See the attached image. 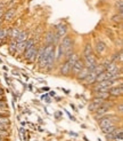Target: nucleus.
<instances>
[{
    "label": "nucleus",
    "instance_id": "obj_1",
    "mask_svg": "<svg viewBox=\"0 0 123 141\" xmlns=\"http://www.w3.org/2000/svg\"><path fill=\"white\" fill-rule=\"evenodd\" d=\"M24 57L26 58L27 61H30V62H33L38 58V47H37V45L34 44L33 46H31L30 48H27V49L24 51Z\"/></svg>",
    "mask_w": 123,
    "mask_h": 141
},
{
    "label": "nucleus",
    "instance_id": "obj_2",
    "mask_svg": "<svg viewBox=\"0 0 123 141\" xmlns=\"http://www.w3.org/2000/svg\"><path fill=\"white\" fill-rule=\"evenodd\" d=\"M115 120H117V119L114 116H104L99 120V126L101 129H104V127L109 126V125H115Z\"/></svg>",
    "mask_w": 123,
    "mask_h": 141
},
{
    "label": "nucleus",
    "instance_id": "obj_3",
    "mask_svg": "<svg viewBox=\"0 0 123 141\" xmlns=\"http://www.w3.org/2000/svg\"><path fill=\"white\" fill-rule=\"evenodd\" d=\"M108 110H109V106L108 104H106V102L102 104L101 107H99V108L95 111V118H97V119H100L101 117H104L106 113L108 112Z\"/></svg>",
    "mask_w": 123,
    "mask_h": 141
},
{
    "label": "nucleus",
    "instance_id": "obj_4",
    "mask_svg": "<svg viewBox=\"0 0 123 141\" xmlns=\"http://www.w3.org/2000/svg\"><path fill=\"white\" fill-rule=\"evenodd\" d=\"M104 103H105V100L99 99V98H94V100H92L91 103L89 104V110L92 112H95L96 110H97L99 107H101Z\"/></svg>",
    "mask_w": 123,
    "mask_h": 141
},
{
    "label": "nucleus",
    "instance_id": "obj_5",
    "mask_svg": "<svg viewBox=\"0 0 123 141\" xmlns=\"http://www.w3.org/2000/svg\"><path fill=\"white\" fill-rule=\"evenodd\" d=\"M84 67H87L89 68L90 70H92L95 67H96V64H97V61H96V57L94 56V54H91V55H88V56H84Z\"/></svg>",
    "mask_w": 123,
    "mask_h": 141
},
{
    "label": "nucleus",
    "instance_id": "obj_6",
    "mask_svg": "<svg viewBox=\"0 0 123 141\" xmlns=\"http://www.w3.org/2000/svg\"><path fill=\"white\" fill-rule=\"evenodd\" d=\"M108 93H109V95H113V96H121V95L123 94L122 84H120L119 86H117V85L112 86V87L108 89Z\"/></svg>",
    "mask_w": 123,
    "mask_h": 141
},
{
    "label": "nucleus",
    "instance_id": "obj_7",
    "mask_svg": "<svg viewBox=\"0 0 123 141\" xmlns=\"http://www.w3.org/2000/svg\"><path fill=\"white\" fill-rule=\"evenodd\" d=\"M66 32H67V26L65 25V24H59V25H57V28H56L55 34H56V37L58 39H62L63 37L66 36Z\"/></svg>",
    "mask_w": 123,
    "mask_h": 141
},
{
    "label": "nucleus",
    "instance_id": "obj_8",
    "mask_svg": "<svg viewBox=\"0 0 123 141\" xmlns=\"http://www.w3.org/2000/svg\"><path fill=\"white\" fill-rule=\"evenodd\" d=\"M62 47L64 48V51L65 52H67L68 49H72V45H73V41H72V39L70 37H67V36H65V37H63L62 38Z\"/></svg>",
    "mask_w": 123,
    "mask_h": 141
},
{
    "label": "nucleus",
    "instance_id": "obj_9",
    "mask_svg": "<svg viewBox=\"0 0 123 141\" xmlns=\"http://www.w3.org/2000/svg\"><path fill=\"white\" fill-rule=\"evenodd\" d=\"M84 67V63H83V61L80 60V58H78L76 61H75V63L72 65V69H71V71H73L74 72V75H78L79 72H80V70L82 68Z\"/></svg>",
    "mask_w": 123,
    "mask_h": 141
},
{
    "label": "nucleus",
    "instance_id": "obj_10",
    "mask_svg": "<svg viewBox=\"0 0 123 141\" xmlns=\"http://www.w3.org/2000/svg\"><path fill=\"white\" fill-rule=\"evenodd\" d=\"M111 77H112V75L109 74L108 71L105 70V71H102L99 75L96 76V81L99 83V81H102V80H107V79H111Z\"/></svg>",
    "mask_w": 123,
    "mask_h": 141
},
{
    "label": "nucleus",
    "instance_id": "obj_11",
    "mask_svg": "<svg viewBox=\"0 0 123 141\" xmlns=\"http://www.w3.org/2000/svg\"><path fill=\"white\" fill-rule=\"evenodd\" d=\"M58 41V38L56 37V34L54 32H48L47 36H46V45L47 44H56Z\"/></svg>",
    "mask_w": 123,
    "mask_h": 141
},
{
    "label": "nucleus",
    "instance_id": "obj_12",
    "mask_svg": "<svg viewBox=\"0 0 123 141\" xmlns=\"http://www.w3.org/2000/svg\"><path fill=\"white\" fill-rule=\"evenodd\" d=\"M82 80H83V84H85V85L94 84V83L96 81V75L92 71H90V74H89L84 79H82Z\"/></svg>",
    "mask_w": 123,
    "mask_h": 141
},
{
    "label": "nucleus",
    "instance_id": "obj_13",
    "mask_svg": "<svg viewBox=\"0 0 123 141\" xmlns=\"http://www.w3.org/2000/svg\"><path fill=\"white\" fill-rule=\"evenodd\" d=\"M90 71H91V70H90L89 68L83 67V68H82L81 70H80V72H79V74L76 75V76H78V79H79V80H82V79H84L89 74H90Z\"/></svg>",
    "mask_w": 123,
    "mask_h": 141
},
{
    "label": "nucleus",
    "instance_id": "obj_14",
    "mask_svg": "<svg viewBox=\"0 0 123 141\" xmlns=\"http://www.w3.org/2000/svg\"><path fill=\"white\" fill-rule=\"evenodd\" d=\"M95 98L107 100L109 98V93H108V91H95Z\"/></svg>",
    "mask_w": 123,
    "mask_h": 141
},
{
    "label": "nucleus",
    "instance_id": "obj_15",
    "mask_svg": "<svg viewBox=\"0 0 123 141\" xmlns=\"http://www.w3.org/2000/svg\"><path fill=\"white\" fill-rule=\"evenodd\" d=\"M71 69H72V67L70 65V63H68V62L66 61L63 65H62V68H60V74H62V75H65V76L70 75Z\"/></svg>",
    "mask_w": 123,
    "mask_h": 141
},
{
    "label": "nucleus",
    "instance_id": "obj_16",
    "mask_svg": "<svg viewBox=\"0 0 123 141\" xmlns=\"http://www.w3.org/2000/svg\"><path fill=\"white\" fill-rule=\"evenodd\" d=\"M106 45L102 43V41H97V44H96V51H97V53H99V54H102L104 52L106 51Z\"/></svg>",
    "mask_w": 123,
    "mask_h": 141
},
{
    "label": "nucleus",
    "instance_id": "obj_17",
    "mask_svg": "<svg viewBox=\"0 0 123 141\" xmlns=\"http://www.w3.org/2000/svg\"><path fill=\"white\" fill-rule=\"evenodd\" d=\"M15 14H16V9L10 8V9H8V12H6L5 14H3V19H5L6 21H10L14 16H15Z\"/></svg>",
    "mask_w": 123,
    "mask_h": 141
},
{
    "label": "nucleus",
    "instance_id": "obj_18",
    "mask_svg": "<svg viewBox=\"0 0 123 141\" xmlns=\"http://www.w3.org/2000/svg\"><path fill=\"white\" fill-rule=\"evenodd\" d=\"M20 31L18 30V28H12L10 30H8V36L12 38V39H16L17 36L19 34Z\"/></svg>",
    "mask_w": 123,
    "mask_h": 141
},
{
    "label": "nucleus",
    "instance_id": "obj_19",
    "mask_svg": "<svg viewBox=\"0 0 123 141\" xmlns=\"http://www.w3.org/2000/svg\"><path fill=\"white\" fill-rule=\"evenodd\" d=\"M55 55H56V60H60L65 55V51H64V48L62 47V45H58L57 46V52H55Z\"/></svg>",
    "mask_w": 123,
    "mask_h": 141
},
{
    "label": "nucleus",
    "instance_id": "obj_20",
    "mask_svg": "<svg viewBox=\"0 0 123 141\" xmlns=\"http://www.w3.org/2000/svg\"><path fill=\"white\" fill-rule=\"evenodd\" d=\"M17 43H23V41H26L27 40V33L25 31H20L19 34L17 36V38L15 39Z\"/></svg>",
    "mask_w": 123,
    "mask_h": 141
},
{
    "label": "nucleus",
    "instance_id": "obj_21",
    "mask_svg": "<svg viewBox=\"0 0 123 141\" xmlns=\"http://www.w3.org/2000/svg\"><path fill=\"white\" fill-rule=\"evenodd\" d=\"M120 131H122V129H121V127H120V129H115L114 131H112L111 133L106 134V138H107V140H108V141H112V140L114 139V138H115V137L119 134V132H120Z\"/></svg>",
    "mask_w": 123,
    "mask_h": 141
},
{
    "label": "nucleus",
    "instance_id": "obj_22",
    "mask_svg": "<svg viewBox=\"0 0 123 141\" xmlns=\"http://www.w3.org/2000/svg\"><path fill=\"white\" fill-rule=\"evenodd\" d=\"M9 52L12 54H15L17 52V41L15 39H12V41H10V44H9Z\"/></svg>",
    "mask_w": 123,
    "mask_h": 141
},
{
    "label": "nucleus",
    "instance_id": "obj_23",
    "mask_svg": "<svg viewBox=\"0 0 123 141\" xmlns=\"http://www.w3.org/2000/svg\"><path fill=\"white\" fill-rule=\"evenodd\" d=\"M92 72H94V74L97 76V75H99L100 74V72H102V71H105V67L102 64H96V67L92 69L91 70Z\"/></svg>",
    "mask_w": 123,
    "mask_h": 141
},
{
    "label": "nucleus",
    "instance_id": "obj_24",
    "mask_svg": "<svg viewBox=\"0 0 123 141\" xmlns=\"http://www.w3.org/2000/svg\"><path fill=\"white\" fill-rule=\"evenodd\" d=\"M78 58H79V57H78V55H76V54L72 53V54L70 55V56H68V57L66 58V60H67V62H68V63H70V65L72 67V65H73V64L75 63V61H76Z\"/></svg>",
    "mask_w": 123,
    "mask_h": 141
},
{
    "label": "nucleus",
    "instance_id": "obj_25",
    "mask_svg": "<svg viewBox=\"0 0 123 141\" xmlns=\"http://www.w3.org/2000/svg\"><path fill=\"white\" fill-rule=\"evenodd\" d=\"M116 129V126L115 125H109V126H106V127H104V129H101V131H102V133L105 134H108V133H111L112 131H114Z\"/></svg>",
    "mask_w": 123,
    "mask_h": 141
},
{
    "label": "nucleus",
    "instance_id": "obj_26",
    "mask_svg": "<svg viewBox=\"0 0 123 141\" xmlns=\"http://www.w3.org/2000/svg\"><path fill=\"white\" fill-rule=\"evenodd\" d=\"M92 54V48H91V45L90 44H87L84 47V52H83V55L84 56H88V55H91Z\"/></svg>",
    "mask_w": 123,
    "mask_h": 141
},
{
    "label": "nucleus",
    "instance_id": "obj_27",
    "mask_svg": "<svg viewBox=\"0 0 123 141\" xmlns=\"http://www.w3.org/2000/svg\"><path fill=\"white\" fill-rule=\"evenodd\" d=\"M7 33H8V30H7V29H1V28H0V41H1L3 38L7 37Z\"/></svg>",
    "mask_w": 123,
    "mask_h": 141
},
{
    "label": "nucleus",
    "instance_id": "obj_28",
    "mask_svg": "<svg viewBox=\"0 0 123 141\" xmlns=\"http://www.w3.org/2000/svg\"><path fill=\"white\" fill-rule=\"evenodd\" d=\"M122 140H123V131H120L119 134L112 141H122Z\"/></svg>",
    "mask_w": 123,
    "mask_h": 141
},
{
    "label": "nucleus",
    "instance_id": "obj_29",
    "mask_svg": "<svg viewBox=\"0 0 123 141\" xmlns=\"http://www.w3.org/2000/svg\"><path fill=\"white\" fill-rule=\"evenodd\" d=\"M0 123H1L2 125L7 126L9 124V119L7 118V117H1V116H0Z\"/></svg>",
    "mask_w": 123,
    "mask_h": 141
},
{
    "label": "nucleus",
    "instance_id": "obj_30",
    "mask_svg": "<svg viewBox=\"0 0 123 141\" xmlns=\"http://www.w3.org/2000/svg\"><path fill=\"white\" fill-rule=\"evenodd\" d=\"M116 7L119 8L120 13L123 12V2H122V0H117V1H116Z\"/></svg>",
    "mask_w": 123,
    "mask_h": 141
},
{
    "label": "nucleus",
    "instance_id": "obj_31",
    "mask_svg": "<svg viewBox=\"0 0 123 141\" xmlns=\"http://www.w3.org/2000/svg\"><path fill=\"white\" fill-rule=\"evenodd\" d=\"M113 21H114V22H121L122 21V13H120L119 15L113 16Z\"/></svg>",
    "mask_w": 123,
    "mask_h": 141
},
{
    "label": "nucleus",
    "instance_id": "obj_32",
    "mask_svg": "<svg viewBox=\"0 0 123 141\" xmlns=\"http://www.w3.org/2000/svg\"><path fill=\"white\" fill-rule=\"evenodd\" d=\"M5 135H8V132L5 129H0V137H5Z\"/></svg>",
    "mask_w": 123,
    "mask_h": 141
},
{
    "label": "nucleus",
    "instance_id": "obj_33",
    "mask_svg": "<svg viewBox=\"0 0 123 141\" xmlns=\"http://www.w3.org/2000/svg\"><path fill=\"white\" fill-rule=\"evenodd\" d=\"M5 107H6L5 101H3V100H0V108H5Z\"/></svg>",
    "mask_w": 123,
    "mask_h": 141
},
{
    "label": "nucleus",
    "instance_id": "obj_34",
    "mask_svg": "<svg viewBox=\"0 0 123 141\" xmlns=\"http://www.w3.org/2000/svg\"><path fill=\"white\" fill-rule=\"evenodd\" d=\"M3 16V12H2V9H0V19Z\"/></svg>",
    "mask_w": 123,
    "mask_h": 141
},
{
    "label": "nucleus",
    "instance_id": "obj_35",
    "mask_svg": "<svg viewBox=\"0 0 123 141\" xmlns=\"http://www.w3.org/2000/svg\"><path fill=\"white\" fill-rule=\"evenodd\" d=\"M2 94H3V88L0 87V95H2Z\"/></svg>",
    "mask_w": 123,
    "mask_h": 141
},
{
    "label": "nucleus",
    "instance_id": "obj_36",
    "mask_svg": "<svg viewBox=\"0 0 123 141\" xmlns=\"http://www.w3.org/2000/svg\"><path fill=\"white\" fill-rule=\"evenodd\" d=\"M0 129H5V130H6V126H5V125H2V124L0 123Z\"/></svg>",
    "mask_w": 123,
    "mask_h": 141
},
{
    "label": "nucleus",
    "instance_id": "obj_37",
    "mask_svg": "<svg viewBox=\"0 0 123 141\" xmlns=\"http://www.w3.org/2000/svg\"><path fill=\"white\" fill-rule=\"evenodd\" d=\"M119 109H120V112H122V106L120 104V107H119Z\"/></svg>",
    "mask_w": 123,
    "mask_h": 141
},
{
    "label": "nucleus",
    "instance_id": "obj_38",
    "mask_svg": "<svg viewBox=\"0 0 123 141\" xmlns=\"http://www.w3.org/2000/svg\"><path fill=\"white\" fill-rule=\"evenodd\" d=\"M1 23H2V17L0 19V26H1Z\"/></svg>",
    "mask_w": 123,
    "mask_h": 141
},
{
    "label": "nucleus",
    "instance_id": "obj_39",
    "mask_svg": "<svg viewBox=\"0 0 123 141\" xmlns=\"http://www.w3.org/2000/svg\"><path fill=\"white\" fill-rule=\"evenodd\" d=\"M0 100H3V96L2 95H0Z\"/></svg>",
    "mask_w": 123,
    "mask_h": 141
},
{
    "label": "nucleus",
    "instance_id": "obj_40",
    "mask_svg": "<svg viewBox=\"0 0 123 141\" xmlns=\"http://www.w3.org/2000/svg\"><path fill=\"white\" fill-rule=\"evenodd\" d=\"M0 139H2V137H0Z\"/></svg>",
    "mask_w": 123,
    "mask_h": 141
},
{
    "label": "nucleus",
    "instance_id": "obj_41",
    "mask_svg": "<svg viewBox=\"0 0 123 141\" xmlns=\"http://www.w3.org/2000/svg\"><path fill=\"white\" fill-rule=\"evenodd\" d=\"M0 116H1V113H0Z\"/></svg>",
    "mask_w": 123,
    "mask_h": 141
}]
</instances>
